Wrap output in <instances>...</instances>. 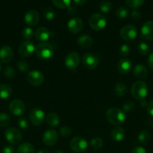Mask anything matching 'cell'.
Segmentation results:
<instances>
[{"mask_svg":"<svg viewBox=\"0 0 153 153\" xmlns=\"http://www.w3.org/2000/svg\"><path fill=\"white\" fill-rule=\"evenodd\" d=\"M106 119L108 122L113 126L122 125L125 121L126 115L124 111L118 108H111L106 111Z\"/></svg>","mask_w":153,"mask_h":153,"instance_id":"obj_1","label":"cell"},{"mask_svg":"<svg viewBox=\"0 0 153 153\" xmlns=\"http://www.w3.org/2000/svg\"><path fill=\"white\" fill-rule=\"evenodd\" d=\"M35 53L38 58L42 61H48L53 57V46L49 43L44 42L40 43L36 46Z\"/></svg>","mask_w":153,"mask_h":153,"instance_id":"obj_2","label":"cell"},{"mask_svg":"<svg viewBox=\"0 0 153 153\" xmlns=\"http://www.w3.org/2000/svg\"><path fill=\"white\" fill-rule=\"evenodd\" d=\"M130 92L134 99L141 101L145 100L148 94V86L143 81H137L132 85Z\"/></svg>","mask_w":153,"mask_h":153,"instance_id":"obj_3","label":"cell"},{"mask_svg":"<svg viewBox=\"0 0 153 153\" xmlns=\"http://www.w3.org/2000/svg\"><path fill=\"white\" fill-rule=\"evenodd\" d=\"M88 24L94 31H101L106 26L107 19L104 15L96 13L90 16L88 19Z\"/></svg>","mask_w":153,"mask_h":153,"instance_id":"obj_4","label":"cell"},{"mask_svg":"<svg viewBox=\"0 0 153 153\" xmlns=\"http://www.w3.org/2000/svg\"><path fill=\"white\" fill-rule=\"evenodd\" d=\"M137 28L133 25H127L120 29L119 35L124 41H130L134 40L137 36Z\"/></svg>","mask_w":153,"mask_h":153,"instance_id":"obj_5","label":"cell"},{"mask_svg":"<svg viewBox=\"0 0 153 153\" xmlns=\"http://www.w3.org/2000/svg\"><path fill=\"white\" fill-rule=\"evenodd\" d=\"M88 142L84 137L77 136L72 138L70 141V148L75 152L80 153L87 149Z\"/></svg>","mask_w":153,"mask_h":153,"instance_id":"obj_6","label":"cell"},{"mask_svg":"<svg viewBox=\"0 0 153 153\" xmlns=\"http://www.w3.org/2000/svg\"><path fill=\"white\" fill-rule=\"evenodd\" d=\"M64 64L68 70L75 71L80 64V56L77 52H69L64 58Z\"/></svg>","mask_w":153,"mask_h":153,"instance_id":"obj_7","label":"cell"},{"mask_svg":"<svg viewBox=\"0 0 153 153\" xmlns=\"http://www.w3.org/2000/svg\"><path fill=\"white\" fill-rule=\"evenodd\" d=\"M4 137L6 140L11 144H18L22 140V134L16 128L10 127L4 131Z\"/></svg>","mask_w":153,"mask_h":153,"instance_id":"obj_8","label":"cell"},{"mask_svg":"<svg viewBox=\"0 0 153 153\" xmlns=\"http://www.w3.org/2000/svg\"><path fill=\"white\" fill-rule=\"evenodd\" d=\"M82 65L86 68L88 70H94V68L98 67L99 64V58L94 54L92 52H87L85 53L82 58Z\"/></svg>","mask_w":153,"mask_h":153,"instance_id":"obj_9","label":"cell"},{"mask_svg":"<svg viewBox=\"0 0 153 153\" xmlns=\"http://www.w3.org/2000/svg\"><path fill=\"white\" fill-rule=\"evenodd\" d=\"M35 45L31 40L22 42L19 47V54L22 58H28L35 52Z\"/></svg>","mask_w":153,"mask_h":153,"instance_id":"obj_10","label":"cell"},{"mask_svg":"<svg viewBox=\"0 0 153 153\" xmlns=\"http://www.w3.org/2000/svg\"><path fill=\"white\" fill-rule=\"evenodd\" d=\"M28 118L32 123L34 126H38L43 123L45 118V114L41 109L33 108L28 114Z\"/></svg>","mask_w":153,"mask_h":153,"instance_id":"obj_11","label":"cell"},{"mask_svg":"<svg viewBox=\"0 0 153 153\" xmlns=\"http://www.w3.org/2000/svg\"><path fill=\"white\" fill-rule=\"evenodd\" d=\"M44 81V76L41 72L38 70H32L27 74V82L33 86H39Z\"/></svg>","mask_w":153,"mask_h":153,"instance_id":"obj_12","label":"cell"},{"mask_svg":"<svg viewBox=\"0 0 153 153\" xmlns=\"http://www.w3.org/2000/svg\"><path fill=\"white\" fill-rule=\"evenodd\" d=\"M9 111L14 116H21L26 111V106L20 100H14L9 105Z\"/></svg>","mask_w":153,"mask_h":153,"instance_id":"obj_13","label":"cell"},{"mask_svg":"<svg viewBox=\"0 0 153 153\" xmlns=\"http://www.w3.org/2000/svg\"><path fill=\"white\" fill-rule=\"evenodd\" d=\"M140 37L147 41L153 40V21L144 22L140 29Z\"/></svg>","mask_w":153,"mask_h":153,"instance_id":"obj_14","label":"cell"},{"mask_svg":"<svg viewBox=\"0 0 153 153\" xmlns=\"http://www.w3.org/2000/svg\"><path fill=\"white\" fill-rule=\"evenodd\" d=\"M83 28V22L79 17H73L68 22V31L72 34H77L80 32Z\"/></svg>","mask_w":153,"mask_h":153,"instance_id":"obj_15","label":"cell"},{"mask_svg":"<svg viewBox=\"0 0 153 153\" xmlns=\"http://www.w3.org/2000/svg\"><path fill=\"white\" fill-rule=\"evenodd\" d=\"M44 143L46 146H53L58 140V133L53 129H48L44 133L42 137Z\"/></svg>","mask_w":153,"mask_h":153,"instance_id":"obj_16","label":"cell"},{"mask_svg":"<svg viewBox=\"0 0 153 153\" xmlns=\"http://www.w3.org/2000/svg\"><path fill=\"white\" fill-rule=\"evenodd\" d=\"M132 67V63L128 58H122L117 63V70L122 75H127L130 73Z\"/></svg>","mask_w":153,"mask_h":153,"instance_id":"obj_17","label":"cell"},{"mask_svg":"<svg viewBox=\"0 0 153 153\" xmlns=\"http://www.w3.org/2000/svg\"><path fill=\"white\" fill-rule=\"evenodd\" d=\"M14 58L13 49L8 46H4L0 49V61L4 64L10 62Z\"/></svg>","mask_w":153,"mask_h":153,"instance_id":"obj_18","label":"cell"},{"mask_svg":"<svg viewBox=\"0 0 153 153\" xmlns=\"http://www.w3.org/2000/svg\"><path fill=\"white\" fill-rule=\"evenodd\" d=\"M40 19L39 13L36 10H31L27 12L24 16V21L29 26H34L37 25Z\"/></svg>","mask_w":153,"mask_h":153,"instance_id":"obj_19","label":"cell"},{"mask_svg":"<svg viewBox=\"0 0 153 153\" xmlns=\"http://www.w3.org/2000/svg\"><path fill=\"white\" fill-rule=\"evenodd\" d=\"M51 32L44 27H39L34 31V37L40 43L46 42V40H49Z\"/></svg>","mask_w":153,"mask_h":153,"instance_id":"obj_20","label":"cell"},{"mask_svg":"<svg viewBox=\"0 0 153 153\" xmlns=\"http://www.w3.org/2000/svg\"><path fill=\"white\" fill-rule=\"evenodd\" d=\"M76 43L81 48L88 49L92 46L93 39L88 34H81L76 39Z\"/></svg>","mask_w":153,"mask_h":153,"instance_id":"obj_21","label":"cell"},{"mask_svg":"<svg viewBox=\"0 0 153 153\" xmlns=\"http://www.w3.org/2000/svg\"><path fill=\"white\" fill-rule=\"evenodd\" d=\"M125 136V131L122 127H116L111 131L110 138L114 142H120L124 139Z\"/></svg>","mask_w":153,"mask_h":153,"instance_id":"obj_22","label":"cell"},{"mask_svg":"<svg viewBox=\"0 0 153 153\" xmlns=\"http://www.w3.org/2000/svg\"><path fill=\"white\" fill-rule=\"evenodd\" d=\"M134 76L136 78L140 79H146L148 76V70H147L146 67L143 66L142 64H136L135 67H134L133 70Z\"/></svg>","mask_w":153,"mask_h":153,"instance_id":"obj_23","label":"cell"},{"mask_svg":"<svg viewBox=\"0 0 153 153\" xmlns=\"http://www.w3.org/2000/svg\"><path fill=\"white\" fill-rule=\"evenodd\" d=\"M46 123L51 127H56L59 125L60 120L56 113H49L46 117Z\"/></svg>","mask_w":153,"mask_h":153,"instance_id":"obj_24","label":"cell"},{"mask_svg":"<svg viewBox=\"0 0 153 153\" xmlns=\"http://www.w3.org/2000/svg\"><path fill=\"white\" fill-rule=\"evenodd\" d=\"M138 142L141 144H146L151 140V134L146 129H143L139 133L137 136Z\"/></svg>","mask_w":153,"mask_h":153,"instance_id":"obj_25","label":"cell"},{"mask_svg":"<svg viewBox=\"0 0 153 153\" xmlns=\"http://www.w3.org/2000/svg\"><path fill=\"white\" fill-rule=\"evenodd\" d=\"M12 94V89L9 85L5 84L0 85V99L5 100L9 98Z\"/></svg>","mask_w":153,"mask_h":153,"instance_id":"obj_26","label":"cell"},{"mask_svg":"<svg viewBox=\"0 0 153 153\" xmlns=\"http://www.w3.org/2000/svg\"><path fill=\"white\" fill-rule=\"evenodd\" d=\"M16 153H34V147L30 143L25 142L18 146Z\"/></svg>","mask_w":153,"mask_h":153,"instance_id":"obj_27","label":"cell"},{"mask_svg":"<svg viewBox=\"0 0 153 153\" xmlns=\"http://www.w3.org/2000/svg\"><path fill=\"white\" fill-rule=\"evenodd\" d=\"M128 92L127 87L122 82H118L114 87V93L116 96L120 97H122L126 95Z\"/></svg>","mask_w":153,"mask_h":153,"instance_id":"obj_28","label":"cell"},{"mask_svg":"<svg viewBox=\"0 0 153 153\" xmlns=\"http://www.w3.org/2000/svg\"><path fill=\"white\" fill-rule=\"evenodd\" d=\"M137 51L141 55H147L150 52L149 46L145 42H140L137 46Z\"/></svg>","mask_w":153,"mask_h":153,"instance_id":"obj_29","label":"cell"},{"mask_svg":"<svg viewBox=\"0 0 153 153\" xmlns=\"http://www.w3.org/2000/svg\"><path fill=\"white\" fill-rule=\"evenodd\" d=\"M116 15L119 19H125L129 15V10L125 7H118L116 10Z\"/></svg>","mask_w":153,"mask_h":153,"instance_id":"obj_30","label":"cell"},{"mask_svg":"<svg viewBox=\"0 0 153 153\" xmlns=\"http://www.w3.org/2000/svg\"><path fill=\"white\" fill-rule=\"evenodd\" d=\"M52 2L56 7L60 9L68 8L70 5V0H52Z\"/></svg>","mask_w":153,"mask_h":153,"instance_id":"obj_31","label":"cell"},{"mask_svg":"<svg viewBox=\"0 0 153 153\" xmlns=\"http://www.w3.org/2000/svg\"><path fill=\"white\" fill-rule=\"evenodd\" d=\"M112 8V3L108 0H103L99 4V9L103 13H108Z\"/></svg>","mask_w":153,"mask_h":153,"instance_id":"obj_32","label":"cell"},{"mask_svg":"<svg viewBox=\"0 0 153 153\" xmlns=\"http://www.w3.org/2000/svg\"><path fill=\"white\" fill-rule=\"evenodd\" d=\"M90 146L92 149H95V150L100 149L103 146V140L98 137H94L90 141Z\"/></svg>","mask_w":153,"mask_h":153,"instance_id":"obj_33","label":"cell"},{"mask_svg":"<svg viewBox=\"0 0 153 153\" xmlns=\"http://www.w3.org/2000/svg\"><path fill=\"white\" fill-rule=\"evenodd\" d=\"M3 75L7 79H14L16 76V72L13 67L10 66H5L3 69Z\"/></svg>","mask_w":153,"mask_h":153,"instance_id":"obj_34","label":"cell"},{"mask_svg":"<svg viewBox=\"0 0 153 153\" xmlns=\"http://www.w3.org/2000/svg\"><path fill=\"white\" fill-rule=\"evenodd\" d=\"M10 117L4 112L0 113V127H6L10 124Z\"/></svg>","mask_w":153,"mask_h":153,"instance_id":"obj_35","label":"cell"},{"mask_svg":"<svg viewBox=\"0 0 153 153\" xmlns=\"http://www.w3.org/2000/svg\"><path fill=\"white\" fill-rule=\"evenodd\" d=\"M145 0H125V4L129 7L133 9H136L141 7L143 4Z\"/></svg>","mask_w":153,"mask_h":153,"instance_id":"obj_36","label":"cell"},{"mask_svg":"<svg viewBox=\"0 0 153 153\" xmlns=\"http://www.w3.org/2000/svg\"><path fill=\"white\" fill-rule=\"evenodd\" d=\"M22 36L26 40H29L34 37V31L30 27H26L22 31Z\"/></svg>","mask_w":153,"mask_h":153,"instance_id":"obj_37","label":"cell"},{"mask_svg":"<svg viewBox=\"0 0 153 153\" xmlns=\"http://www.w3.org/2000/svg\"><path fill=\"white\" fill-rule=\"evenodd\" d=\"M44 16L45 19L47 20H52L56 16L55 11L51 7H46L44 9Z\"/></svg>","mask_w":153,"mask_h":153,"instance_id":"obj_38","label":"cell"},{"mask_svg":"<svg viewBox=\"0 0 153 153\" xmlns=\"http://www.w3.org/2000/svg\"><path fill=\"white\" fill-rule=\"evenodd\" d=\"M17 68L21 73H26L29 70V64L24 60H20L17 62Z\"/></svg>","mask_w":153,"mask_h":153,"instance_id":"obj_39","label":"cell"},{"mask_svg":"<svg viewBox=\"0 0 153 153\" xmlns=\"http://www.w3.org/2000/svg\"><path fill=\"white\" fill-rule=\"evenodd\" d=\"M131 52V48L127 44H123L119 48V54L122 56H128Z\"/></svg>","mask_w":153,"mask_h":153,"instance_id":"obj_40","label":"cell"},{"mask_svg":"<svg viewBox=\"0 0 153 153\" xmlns=\"http://www.w3.org/2000/svg\"><path fill=\"white\" fill-rule=\"evenodd\" d=\"M59 134L62 137H68L71 134V128L69 126H62L59 129Z\"/></svg>","mask_w":153,"mask_h":153,"instance_id":"obj_41","label":"cell"},{"mask_svg":"<svg viewBox=\"0 0 153 153\" xmlns=\"http://www.w3.org/2000/svg\"><path fill=\"white\" fill-rule=\"evenodd\" d=\"M18 126H19L20 128L22 130H23V131H26V130H27L29 128L28 120L24 117L20 118V119L18 120Z\"/></svg>","mask_w":153,"mask_h":153,"instance_id":"obj_42","label":"cell"},{"mask_svg":"<svg viewBox=\"0 0 153 153\" xmlns=\"http://www.w3.org/2000/svg\"><path fill=\"white\" fill-rule=\"evenodd\" d=\"M122 108H123V110H124L125 112H127V113H131V112L134 110L135 105L132 102L128 101L123 104Z\"/></svg>","mask_w":153,"mask_h":153,"instance_id":"obj_43","label":"cell"},{"mask_svg":"<svg viewBox=\"0 0 153 153\" xmlns=\"http://www.w3.org/2000/svg\"><path fill=\"white\" fill-rule=\"evenodd\" d=\"M130 16H131L132 19H134V21H138L141 19V13L140 11H138L137 10H134L133 11L130 13Z\"/></svg>","mask_w":153,"mask_h":153,"instance_id":"obj_44","label":"cell"},{"mask_svg":"<svg viewBox=\"0 0 153 153\" xmlns=\"http://www.w3.org/2000/svg\"><path fill=\"white\" fill-rule=\"evenodd\" d=\"M14 147L11 145H6L2 149V153H14Z\"/></svg>","mask_w":153,"mask_h":153,"instance_id":"obj_45","label":"cell"},{"mask_svg":"<svg viewBox=\"0 0 153 153\" xmlns=\"http://www.w3.org/2000/svg\"><path fill=\"white\" fill-rule=\"evenodd\" d=\"M67 12L69 15H70V16H74V15L76 14V13H77V9H76V7H74V6L70 5L68 7Z\"/></svg>","mask_w":153,"mask_h":153,"instance_id":"obj_46","label":"cell"},{"mask_svg":"<svg viewBox=\"0 0 153 153\" xmlns=\"http://www.w3.org/2000/svg\"><path fill=\"white\" fill-rule=\"evenodd\" d=\"M130 153H146V151L142 146H136L132 149Z\"/></svg>","mask_w":153,"mask_h":153,"instance_id":"obj_47","label":"cell"},{"mask_svg":"<svg viewBox=\"0 0 153 153\" xmlns=\"http://www.w3.org/2000/svg\"><path fill=\"white\" fill-rule=\"evenodd\" d=\"M146 108L148 113L151 116L153 117V100H151V101L147 104Z\"/></svg>","mask_w":153,"mask_h":153,"instance_id":"obj_48","label":"cell"},{"mask_svg":"<svg viewBox=\"0 0 153 153\" xmlns=\"http://www.w3.org/2000/svg\"><path fill=\"white\" fill-rule=\"evenodd\" d=\"M147 62H148V67H149L150 69H151V70L153 71V52L150 53V55H148V61H147Z\"/></svg>","mask_w":153,"mask_h":153,"instance_id":"obj_49","label":"cell"},{"mask_svg":"<svg viewBox=\"0 0 153 153\" xmlns=\"http://www.w3.org/2000/svg\"><path fill=\"white\" fill-rule=\"evenodd\" d=\"M87 0H74V2L77 5H83L86 2Z\"/></svg>","mask_w":153,"mask_h":153,"instance_id":"obj_50","label":"cell"},{"mask_svg":"<svg viewBox=\"0 0 153 153\" xmlns=\"http://www.w3.org/2000/svg\"><path fill=\"white\" fill-rule=\"evenodd\" d=\"M147 104H148V103H147L146 102V100H141V101H140V105H141V107H142V108L146 107V106H147Z\"/></svg>","mask_w":153,"mask_h":153,"instance_id":"obj_51","label":"cell"},{"mask_svg":"<svg viewBox=\"0 0 153 153\" xmlns=\"http://www.w3.org/2000/svg\"><path fill=\"white\" fill-rule=\"evenodd\" d=\"M38 153H50V152L46 149H41V150H39Z\"/></svg>","mask_w":153,"mask_h":153,"instance_id":"obj_52","label":"cell"},{"mask_svg":"<svg viewBox=\"0 0 153 153\" xmlns=\"http://www.w3.org/2000/svg\"><path fill=\"white\" fill-rule=\"evenodd\" d=\"M53 153H63V152H62L61 150H56V151H54Z\"/></svg>","mask_w":153,"mask_h":153,"instance_id":"obj_53","label":"cell"},{"mask_svg":"<svg viewBox=\"0 0 153 153\" xmlns=\"http://www.w3.org/2000/svg\"><path fill=\"white\" fill-rule=\"evenodd\" d=\"M1 70H2V66L1 64H0V71H1Z\"/></svg>","mask_w":153,"mask_h":153,"instance_id":"obj_54","label":"cell"}]
</instances>
